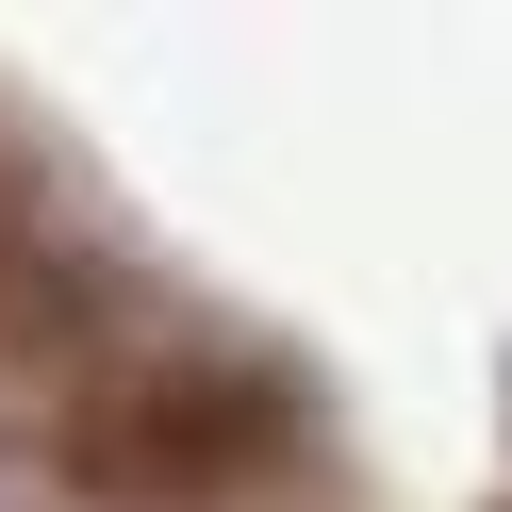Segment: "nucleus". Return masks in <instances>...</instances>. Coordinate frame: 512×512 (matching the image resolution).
<instances>
[{
	"mask_svg": "<svg viewBox=\"0 0 512 512\" xmlns=\"http://www.w3.org/2000/svg\"><path fill=\"white\" fill-rule=\"evenodd\" d=\"M83 314V281H67V248H50V215L0 182V347H34V331H67Z\"/></svg>",
	"mask_w": 512,
	"mask_h": 512,
	"instance_id": "obj_2",
	"label": "nucleus"
},
{
	"mask_svg": "<svg viewBox=\"0 0 512 512\" xmlns=\"http://www.w3.org/2000/svg\"><path fill=\"white\" fill-rule=\"evenodd\" d=\"M50 463L83 512H232L265 479H298V397L232 347H116L67 380Z\"/></svg>",
	"mask_w": 512,
	"mask_h": 512,
	"instance_id": "obj_1",
	"label": "nucleus"
}]
</instances>
